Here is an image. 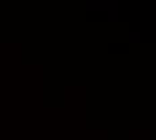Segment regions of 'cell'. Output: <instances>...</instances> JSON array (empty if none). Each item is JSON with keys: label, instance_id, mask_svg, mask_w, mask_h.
<instances>
[{"label": "cell", "instance_id": "cell-1", "mask_svg": "<svg viewBox=\"0 0 156 140\" xmlns=\"http://www.w3.org/2000/svg\"><path fill=\"white\" fill-rule=\"evenodd\" d=\"M108 20L109 22H117L120 19V14H119V2L115 0V3H113L112 5H110V8L108 9Z\"/></svg>", "mask_w": 156, "mask_h": 140}, {"label": "cell", "instance_id": "cell-2", "mask_svg": "<svg viewBox=\"0 0 156 140\" xmlns=\"http://www.w3.org/2000/svg\"><path fill=\"white\" fill-rule=\"evenodd\" d=\"M128 42L131 45H136L141 42V34L139 31H131L128 34Z\"/></svg>", "mask_w": 156, "mask_h": 140}]
</instances>
